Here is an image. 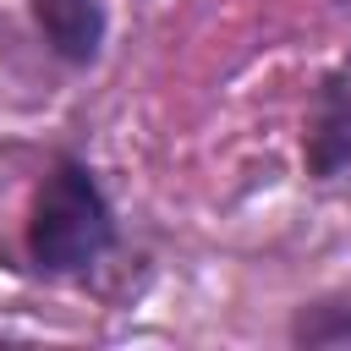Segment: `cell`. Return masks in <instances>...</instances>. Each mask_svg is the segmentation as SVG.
I'll list each match as a JSON object with an SVG mask.
<instances>
[{
	"mask_svg": "<svg viewBox=\"0 0 351 351\" xmlns=\"http://www.w3.org/2000/svg\"><path fill=\"white\" fill-rule=\"evenodd\" d=\"M302 170L318 186H351V55L335 60L307 104L302 132Z\"/></svg>",
	"mask_w": 351,
	"mask_h": 351,
	"instance_id": "7a4b0ae2",
	"label": "cell"
},
{
	"mask_svg": "<svg viewBox=\"0 0 351 351\" xmlns=\"http://www.w3.org/2000/svg\"><path fill=\"white\" fill-rule=\"evenodd\" d=\"M335 5H351V0H335Z\"/></svg>",
	"mask_w": 351,
	"mask_h": 351,
	"instance_id": "5b68a950",
	"label": "cell"
},
{
	"mask_svg": "<svg viewBox=\"0 0 351 351\" xmlns=\"http://www.w3.org/2000/svg\"><path fill=\"white\" fill-rule=\"evenodd\" d=\"M291 346H307V351H335V346H351V296H313L291 313Z\"/></svg>",
	"mask_w": 351,
	"mask_h": 351,
	"instance_id": "277c9868",
	"label": "cell"
},
{
	"mask_svg": "<svg viewBox=\"0 0 351 351\" xmlns=\"http://www.w3.org/2000/svg\"><path fill=\"white\" fill-rule=\"evenodd\" d=\"M27 11L38 22L44 49L60 66H93L104 55V38H110L104 0H27Z\"/></svg>",
	"mask_w": 351,
	"mask_h": 351,
	"instance_id": "3957f363",
	"label": "cell"
},
{
	"mask_svg": "<svg viewBox=\"0 0 351 351\" xmlns=\"http://www.w3.org/2000/svg\"><path fill=\"white\" fill-rule=\"evenodd\" d=\"M115 252V208L88 159L60 154L27 214V263L44 280H82Z\"/></svg>",
	"mask_w": 351,
	"mask_h": 351,
	"instance_id": "6da1fadb",
	"label": "cell"
}]
</instances>
